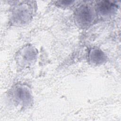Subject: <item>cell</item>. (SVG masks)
<instances>
[{
  "instance_id": "1",
  "label": "cell",
  "mask_w": 121,
  "mask_h": 121,
  "mask_svg": "<svg viewBox=\"0 0 121 121\" xmlns=\"http://www.w3.org/2000/svg\"><path fill=\"white\" fill-rule=\"evenodd\" d=\"M75 18L76 23L80 26H87L93 21L94 14L89 7L81 5L75 11Z\"/></svg>"
},
{
  "instance_id": "4",
  "label": "cell",
  "mask_w": 121,
  "mask_h": 121,
  "mask_svg": "<svg viewBox=\"0 0 121 121\" xmlns=\"http://www.w3.org/2000/svg\"><path fill=\"white\" fill-rule=\"evenodd\" d=\"M90 61L94 64H100L106 60V56L104 52L98 49H92L89 54Z\"/></svg>"
},
{
  "instance_id": "6",
  "label": "cell",
  "mask_w": 121,
  "mask_h": 121,
  "mask_svg": "<svg viewBox=\"0 0 121 121\" xmlns=\"http://www.w3.org/2000/svg\"><path fill=\"white\" fill-rule=\"evenodd\" d=\"M61 5H68L71 4L72 2H73V1H59Z\"/></svg>"
},
{
  "instance_id": "2",
  "label": "cell",
  "mask_w": 121,
  "mask_h": 121,
  "mask_svg": "<svg viewBox=\"0 0 121 121\" xmlns=\"http://www.w3.org/2000/svg\"><path fill=\"white\" fill-rule=\"evenodd\" d=\"M13 95L15 100L23 105H27L31 102L30 93L24 86H16L14 90Z\"/></svg>"
},
{
  "instance_id": "3",
  "label": "cell",
  "mask_w": 121,
  "mask_h": 121,
  "mask_svg": "<svg viewBox=\"0 0 121 121\" xmlns=\"http://www.w3.org/2000/svg\"><path fill=\"white\" fill-rule=\"evenodd\" d=\"M117 6L109 1H102L97 5V10L100 15L107 17L112 15L116 11Z\"/></svg>"
},
{
  "instance_id": "5",
  "label": "cell",
  "mask_w": 121,
  "mask_h": 121,
  "mask_svg": "<svg viewBox=\"0 0 121 121\" xmlns=\"http://www.w3.org/2000/svg\"><path fill=\"white\" fill-rule=\"evenodd\" d=\"M23 7L24 5H21L22 8L17 9L14 15L15 20H19L21 23H24L29 18L30 15L28 9H25Z\"/></svg>"
}]
</instances>
